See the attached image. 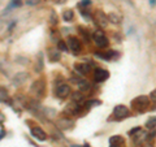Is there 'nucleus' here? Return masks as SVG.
I'll return each instance as SVG.
<instances>
[{
    "label": "nucleus",
    "mask_w": 156,
    "mask_h": 147,
    "mask_svg": "<svg viewBox=\"0 0 156 147\" xmlns=\"http://www.w3.org/2000/svg\"><path fill=\"white\" fill-rule=\"evenodd\" d=\"M99 57H101V59H104V60H111L112 57H116L117 56V52H115V51H109V52H98L96 53Z\"/></svg>",
    "instance_id": "obj_16"
},
{
    "label": "nucleus",
    "mask_w": 156,
    "mask_h": 147,
    "mask_svg": "<svg viewBox=\"0 0 156 147\" xmlns=\"http://www.w3.org/2000/svg\"><path fill=\"white\" fill-rule=\"evenodd\" d=\"M148 106H150V100H148V98L144 95H139L131 100V107H133L136 112H140V113L147 111Z\"/></svg>",
    "instance_id": "obj_1"
},
{
    "label": "nucleus",
    "mask_w": 156,
    "mask_h": 147,
    "mask_svg": "<svg viewBox=\"0 0 156 147\" xmlns=\"http://www.w3.org/2000/svg\"><path fill=\"white\" fill-rule=\"evenodd\" d=\"M101 104V102L100 100H98V99H94V100H89L86 103V106H87V108H90V107H96V106H100Z\"/></svg>",
    "instance_id": "obj_23"
},
{
    "label": "nucleus",
    "mask_w": 156,
    "mask_h": 147,
    "mask_svg": "<svg viewBox=\"0 0 156 147\" xmlns=\"http://www.w3.org/2000/svg\"><path fill=\"white\" fill-rule=\"evenodd\" d=\"M150 99L154 100V102H156V89L150 92Z\"/></svg>",
    "instance_id": "obj_28"
},
{
    "label": "nucleus",
    "mask_w": 156,
    "mask_h": 147,
    "mask_svg": "<svg viewBox=\"0 0 156 147\" xmlns=\"http://www.w3.org/2000/svg\"><path fill=\"white\" fill-rule=\"evenodd\" d=\"M62 17H64V20L66 22H69V21H72V20H73V17H74V12H73L72 9H66V11H64Z\"/></svg>",
    "instance_id": "obj_18"
},
{
    "label": "nucleus",
    "mask_w": 156,
    "mask_h": 147,
    "mask_svg": "<svg viewBox=\"0 0 156 147\" xmlns=\"http://www.w3.org/2000/svg\"><path fill=\"white\" fill-rule=\"evenodd\" d=\"M113 116L116 117L117 120H122V119H125V117L129 116V108L126 106H124V104L116 106L115 109H113Z\"/></svg>",
    "instance_id": "obj_6"
},
{
    "label": "nucleus",
    "mask_w": 156,
    "mask_h": 147,
    "mask_svg": "<svg viewBox=\"0 0 156 147\" xmlns=\"http://www.w3.org/2000/svg\"><path fill=\"white\" fill-rule=\"evenodd\" d=\"M155 106H156V104H155ZM154 109H156V107H154Z\"/></svg>",
    "instance_id": "obj_37"
},
{
    "label": "nucleus",
    "mask_w": 156,
    "mask_h": 147,
    "mask_svg": "<svg viewBox=\"0 0 156 147\" xmlns=\"http://www.w3.org/2000/svg\"><path fill=\"white\" fill-rule=\"evenodd\" d=\"M85 147H90V146L89 145H85Z\"/></svg>",
    "instance_id": "obj_35"
},
{
    "label": "nucleus",
    "mask_w": 156,
    "mask_h": 147,
    "mask_svg": "<svg viewBox=\"0 0 156 147\" xmlns=\"http://www.w3.org/2000/svg\"><path fill=\"white\" fill-rule=\"evenodd\" d=\"M70 94V87L68 83H61V85L57 86L56 89V95L60 98H66L68 95Z\"/></svg>",
    "instance_id": "obj_7"
},
{
    "label": "nucleus",
    "mask_w": 156,
    "mask_h": 147,
    "mask_svg": "<svg viewBox=\"0 0 156 147\" xmlns=\"http://www.w3.org/2000/svg\"><path fill=\"white\" fill-rule=\"evenodd\" d=\"M94 77H95V81H96V82H104V81L108 80L109 72L105 70V69H101V68H99V69L95 70Z\"/></svg>",
    "instance_id": "obj_8"
},
{
    "label": "nucleus",
    "mask_w": 156,
    "mask_h": 147,
    "mask_svg": "<svg viewBox=\"0 0 156 147\" xmlns=\"http://www.w3.org/2000/svg\"><path fill=\"white\" fill-rule=\"evenodd\" d=\"M92 20H94V22L99 27H107V26H108V22H109L108 16L104 14L101 11H96L94 13V16H92Z\"/></svg>",
    "instance_id": "obj_4"
},
{
    "label": "nucleus",
    "mask_w": 156,
    "mask_h": 147,
    "mask_svg": "<svg viewBox=\"0 0 156 147\" xmlns=\"http://www.w3.org/2000/svg\"><path fill=\"white\" fill-rule=\"evenodd\" d=\"M146 128L147 129H155L156 128V116H152L151 119L147 120V122H146Z\"/></svg>",
    "instance_id": "obj_20"
},
{
    "label": "nucleus",
    "mask_w": 156,
    "mask_h": 147,
    "mask_svg": "<svg viewBox=\"0 0 156 147\" xmlns=\"http://www.w3.org/2000/svg\"><path fill=\"white\" fill-rule=\"evenodd\" d=\"M138 131H142V130H140V128H139V126H138V128H134V129H131V130L129 131V134H130V135H134L135 133H138Z\"/></svg>",
    "instance_id": "obj_29"
},
{
    "label": "nucleus",
    "mask_w": 156,
    "mask_h": 147,
    "mask_svg": "<svg viewBox=\"0 0 156 147\" xmlns=\"http://www.w3.org/2000/svg\"><path fill=\"white\" fill-rule=\"evenodd\" d=\"M80 109H81V107H80V104H78V103H74L73 102L72 104H69L65 108V112L68 115H77L78 112H80Z\"/></svg>",
    "instance_id": "obj_13"
},
{
    "label": "nucleus",
    "mask_w": 156,
    "mask_h": 147,
    "mask_svg": "<svg viewBox=\"0 0 156 147\" xmlns=\"http://www.w3.org/2000/svg\"><path fill=\"white\" fill-rule=\"evenodd\" d=\"M22 3H23V0H12V3L9 4V7H8V8H14V7H20V5H22Z\"/></svg>",
    "instance_id": "obj_24"
},
{
    "label": "nucleus",
    "mask_w": 156,
    "mask_h": 147,
    "mask_svg": "<svg viewBox=\"0 0 156 147\" xmlns=\"http://www.w3.org/2000/svg\"><path fill=\"white\" fill-rule=\"evenodd\" d=\"M72 147H81V146H72Z\"/></svg>",
    "instance_id": "obj_36"
},
{
    "label": "nucleus",
    "mask_w": 156,
    "mask_h": 147,
    "mask_svg": "<svg viewBox=\"0 0 156 147\" xmlns=\"http://www.w3.org/2000/svg\"><path fill=\"white\" fill-rule=\"evenodd\" d=\"M109 143H116V145H122L124 143V138L121 135H113L109 138Z\"/></svg>",
    "instance_id": "obj_19"
},
{
    "label": "nucleus",
    "mask_w": 156,
    "mask_h": 147,
    "mask_svg": "<svg viewBox=\"0 0 156 147\" xmlns=\"http://www.w3.org/2000/svg\"><path fill=\"white\" fill-rule=\"evenodd\" d=\"M30 92H31L34 96L42 98L43 95H44V92H46L44 81H43V80H38V81L34 82L33 85H31V87H30Z\"/></svg>",
    "instance_id": "obj_2"
},
{
    "label": "nucleus",
    "mask_w": 156,
    "mask_h": 147,
    "mask_svg": "<svg viewBox=\"0 0 156 147\" xmlns=\"http://www.w3.org/2000/svg\"><path fill=\"white\" fill-rule=\"evenodd\" d=\"M57 47H58V50H61V51H68V45H65V42H62V41H58L57 43Z\"/></svg>",
    "instance_id": "obj_25"
},
{
    "label": "nucleus",
    "mask_w": 156,
    "mask_h": 147,
    "mask_svg": "<svg viewBox=\"0 0 156 147\" xmlns=\"http://www.w3.org/2000/svg\"><path fill=\"white\" fill-rule=\"evenodd\" d=\"M148 2H150L151 5H155V4H156V0H148Z\"/></svg>",
    "instance_id": "obj_33"
},
{
    "label": "nucleus",
    "mask_w": 156,
    "mask_h": 147,
    "mask_svg": "<svg viewBox=\"0 0 156 147\" xmlns=\"http://www.w3.org/2000/svg\"><path fill=\"white\" fill-rule=\"evenodd\" d=\"M91 5V0H82V2L78 3V7L83 8V7H90Z\"/></svg>",
    "instance_id": "obj_26"
},
{
    "label": "nucleus",
    "mask_w": 156,
    "mask_h": 147,
    "mask_svg": "<svg viewBox=\"0 0 156 147\" xmlns=\"http://www.w3.org/2000/svg\"><path fill=\"white\" fill-rule=\"evenodd\" d=\"M4 99H7V92L4 91V87H2V100L4 102Z\"/></svg>",
    "instance_id": "obj_30"
},
{
    "label": "nucleus",
    "mask_w": 156,
    "mask_h": 147,
    "mask_svg": "<svg viewBox=\"0 0 156 147\" xmlns=\"http://www.w3.org/2000/svg\"><path fill=\"white\" fill-rule=\"evenodd\" d=\"M121 145H116V143H109V147H120Z\"/></svg>",
    "instance_id": "obj_32"
},
{
    "label": "nucleus",
    "mask_w": 156,
    "mask_h": 147,
    "mask_svg": "<svg viewBox=\"0 0 156 147\" xmlns=\"http://www.w3.org/2000/svg\"><path fill=\"white\" fill-rule=\"evenodd\" d=\"M31 135H33L35 139L41 141V142L46 141V138H47V135H46V133H44V130H43L42 128H39V126L31 128Z\"/></svg>",
    "instance_id": "obj_10"
},
{
    "label": "nucleus",
    "mask_w": 156,
    "mask_h": 147,
    "mask_svg": "<svg viewBox=\"0 0 156 147\" xmlns=\"http://www.w3.org/2000/svg\"><path fill=\"white\" fill-rule=\"evenodd\" d=\"M27 80V73H18V74H16V77L13 78V83L14 85H21V83H23Z\"/></svg>",
    "instance_id": "obj_14"
},
{
    "label": "nucleus",
    "mask_w": 156,
    "mask_h": 147,
    "mask_svg": "<svg viewBox=\"0 0 156 147\" xmlns=\"http://www.w3.org/2000/svg\"><path fill=\"white\" fill-rule=\"evenodd\" d=\"M47 55H48V59H50V61H52V63L58 61V60H60V57H61L60 50H58V48H55V47L48 48Z\"/></svg>",
    "instance_id": "obj_11"
},
{
    "label": "nucleus",
    "mask_w": 156,
    "mask_h": 147,
    "mask_svg": "<svg viewBox=\"0 0 156 147\" xmlns=\"http://www.w3.org/2000/svg\"><path fill=\"white\" fill-rule=\"evenodd\" d=\"M43 68H44V59H43V53L39 52L38 61H37V64H35V72L37 73H41L43 70Z\"/></svg>",
    "instance_id": "obj_15"
},
{
    "label": "nucleus",
    "mask_w": 156,
    "mask_h": 147,
    "mask_svg": "<svg viewBox=\"0 0 156 147\" xmlns=\"http://www.w3.org/2000/svg\"><path fill=\"white\" fill-rule=\"evenodd\" d=\"M0 134H2V137H0V138H4V137H5V131H4V128H3V126H2V131H0Z\"/></svg>",
    "instance_id": "obj_31"
},
{
    "label": "nucleus",
    "mask_w": 156,
    "mask_h": 147,
    "mask_svg": "<svg viewBox=\"0 0 156 147\" xmlns=\"http://www.w3.org/2000/svg\"><path fill=\"white\" fill-rule=\"evenodd\" d=\"M108 20H109V22H112V23H120L121 22V16L120 14H117L116 12H111L108 14Z\"/></svg>",
    "instance_id": "obj_17"
},
{
    "label": "nucleus",
    "mask_w": 156,
    "mask_h": 147,
    "mask_svg": "<svg viewBox=\"0 0 156 147\" xmlns=\"http://www.w3.org/2000/svg\"><path fill=\"white\" fill-rule=\"evenodd\" d=\"M72 100L74 103H82L83 102V95H82L81 92H74V94L72 95Z\"/></svg>",
    "instance_id": "obj_21"
},
{
    "label": "nucleus",
    "mask_w": 156,
    "mask_h": 147,
    "mask_svg": "<svg viewBox=\"0 0 156 147\" xmlns=\"http://www.w3.org/2000/svg\"><path fill=\"white\" fill-rule=\"evenodd\" d=\"M91 66L89 64H85V63H76L74 64V70L78 73L80 76H85L90 72Z\"/></svg>",
    "instance_id": "obj_9"
},
{
    "label": "nucleus",
    "mask_w": 156,
    "mask_h": 147,
    "mask_svg": "<svg viewBox=\"0 0 156 147\" xmlns=\"http://www.w3.org/2000/svg\"><path fill=\"white\" fill-rule=\"evenodd\" d=\"M73 125H74V122L72 120H69L68 117H62V119H60L57 121V126L61 129H70Z\"/></svg>",
    "instance_id": "obj_12"
},
{
    "label": "nucleus",
    "mask_w": 156,
    "mask_h": 147,
    "mask_svg": "<svg viewBox=\"0 0 156 147\" xmlns=\"http://www.w3.org/2000/svg\"><path fill=\"white\" fill-rule=\"evenodd\" d=\"M42 0H25V3L27 4V5H37V4H39Z\"/></svg>",
    "instance_id": "obj_27"
},
{
    "label": "nucleus",
    "mask_w": 156,
    "mask_h": 147,
    "mask_svg": "<svg viewBox=\"0 0 156 147\" xmlns=\"http://www.w3.org/2000/svg\"><path fill=\"white\" fill-rule=\"evenodd\" d=\"M92 39H94L95 45L99 48H104V47H107V45H108V39H107L105 34L101 30L94 31V34H92Z\"/></svg>",
    "instance_id": "obj_3"
},
{
    "label": "nucleus",
    "mask_w": 156,
    "mask_h": 147,
    "mask_svg": "<svg viewBox=\"0 0 156 147\" xmlns=\"http://www.w3.org/2000/svg\"><path fill=\"white\" fill-rule=\"evenodd\" d=\"M68 47H69V50L74 53V55H78V53L81 52L82 50V46H81V42L80 39L77 37H69L68 38Z\"/></svg>",
    "instance_id": "obj_5"
},
{
    "label": "nucleus",
    "mask_w": 156,
    "mask_h": 147,
    "mask_svg": "<svg viewBox=\"0 0 156 147\" xmlns=\"http://www.w3.org/2000/svg\"><path fill=\"white\" fill-rule=\"evenodd\" d=\"M50 22H51V25H57V22H58V17H57V14L56 12H51V17H50Z\"/></svg>",
    "instance_id": "obj_22"
},
{
    "label": "nucleus",
    "mask_w": 156,
    "mask_h": 147,
    "mask_svg": "<svg viewBox=\"0 0 156 147\" xmlns=\"http://www.w3.org/2000/svg\"><path fill=\"white\" fill-rule=\"evenodd\" d=\"M143 147H151V146H148V145H146V146H143Z\"/></svg>",
    "instance_id": "obj_34"
}]
</instances>
